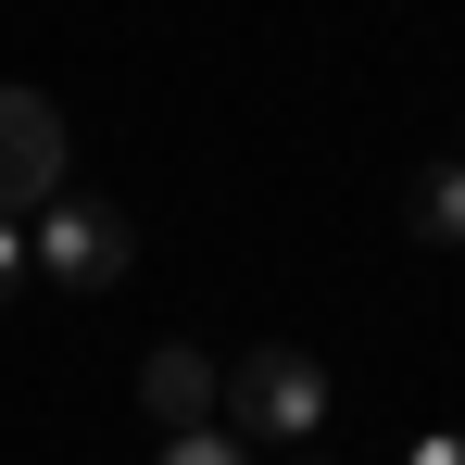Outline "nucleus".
Masks as SVG:
<instances>
[{
  "mask_svg": "<svg viewBox=\"0 0 465 465\" xmlns=\"http://www.w3.org/2000/svg\"><path fill=\"white\" fill-rule=\"evenodd\" d=\"M139 415H152V428H189V415H214V352H189V340H152V352H139Z\"/></svg>",
  "mask_w": 465,
  "mask_h": 465,
  "instance_id": "nucleus-4",
  "label": "nucleus"
},
{
  "mask_svg": "<svg viewBox=\"0 0 465 465\" xmlns=\"http://www.w3.org/2000/svg\"><path fill=\"white\" fill-rule=\"evenodd\" d=\"M64 101H38V88H0V214H38L51 189H64Z\"/></svg>",
  "mask_w": 465,
  "mask_h": 465,
  "instance_id": "nucleus-3",
  "label": "nucleus"
},
{
  "mask_svg": "<svg viewBox=\"0 0 465 465\" xmlns=\"http://www.w3.org/2000/svg\"><path fill=\"white\" fill-rule=\"evenodd\" d=\"M25 264L64 277V290H114V277L139 264V214L101 202V189H51V202H38V239H25Z\"/></svg>",
  "mask_w": 465,
  "mask_h": 465,
  "instance_id": "nucleus-2",
  "label": "nucleus"
},
{
  "mask_svg": "<svg viewBox=\"0 0 465 465\" xmlns=\"http://www.w3.org/2000/svg\"><path fill=\"white\" fill-rule=\"evenodd\" d=\"M402 227L428 239V252H465V152H453V163H428V176L402 189Z\"/></svg>",
  "mask_w": 465,
  "mask_h": 465,
  "instance_id": "nucleus-5",
  "label": "nucleus"
},
{
  "mask_svg": "<svg viewBox=\"0 0 465 465\" xmlns=\"http://www.w3.org/2000/svg\"><path fill=\"white\" fill-rule=\"evenodd\" d=\"M13 290H25V227L0 214V302H13Z\"/></svg>",
  "mask_w": 465,
  "mask_h": 465,
  "instance_id": "nucleus-6",
  "label": "nucleus"
},
{
  "mask_svg": "<svg viewBox=\"0 0 465 465\" xmlns=\"http://www.w3.org/2000/svg\"><path fill=\"white\" fill-rule=\"evenodd\" d=\"M214 415H227L252 453H264V440H314V428H327V365L290 352V340H264V352L214 365Z\"/></svg>",
  "mask_w": 465,
  "mask_h": 465,
  "instance_id": "nucleus-1",
  "label": "nucleus"
}]
</instances>
